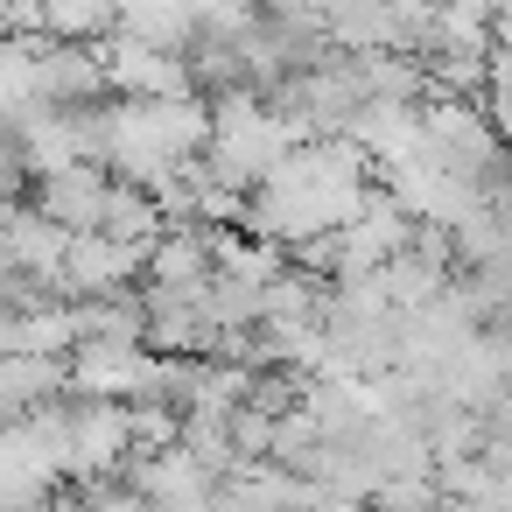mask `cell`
<instances>
[{"mask_svg": "<svg viewBox=\"0 0 512 512\" xmlns=\"http://www.w3.org/2000/svg\"><path fill=\"white\" fill-rule=\"evenodd\" d=\"M155 351L148 344H127V337H92L71 351V400H141L148 379H155Z\"/></svg>", "mask_w": 512, "mask_h": 512, "instance_id": "cell-1", "label": "cell"}, {"mask_svg": "<svg viewBox=\"0 0 512 512\" xmlns=\"http://www.w3.org/2000/svg\"><path fill=\"white\" fill-rule=\"evenodd\" d=\"M491 435H505V442H512V393L491 407Z\"/></svg>", "mask_w": 512, "mask_h": 512, "instance_id": "cell-10", "label": "cell"}, {"mask_svg": "<svg viewBox=\"0 0 512 512\" xmlns=\"http://www.w3.org/2000/svg\"><path fill=\"white\" fill-rule=\"evenodd\" d=\"M148 253H155V246H127V239H106V232L71 239V260H64V302H99V295L141 288V281H148Z\"/></svg>", "mask_w": 512, "mask_h": 512, "instance_id": "cell-3", "label": "cell"}, {"mask_svg": "<svg viewBox=\"0 0 512 512\" xmlns=\"http://www.w3.org/2000/svg\"><path fill=\"white\" fill-rule=\"evenodd\" d=\"M477 351H484V365H491V372H498V379L512 386V323L484 330V337H477Z\"/></svg>", "mask_w": 512, "mask_h": 512, "instance_id": "cell-9", "label": "cell"}, {"mask_svg": "<svg viewBox=\"0 0 512 512\" xmlns=\"http://www.w3.org/2000/svg\"><path fill=\"white\" fill-rule=\"evenodd\" d=\"M64 260H71V232L57 218H43L36 204H8V218H0V267H22V274H43L64 288Z\"/></svg>", "mask_w": 512, "mask_h": 512, "instance_id": "cell-5", "label": "cell"}, {"mask_svg": "<svg viewBox=\"0 0 512 512\" xmlns=\"http://www.w3.org/2000/svg\"><path fill=\"white\" fill-rule=\"evenodd\" d=\"M211 281H218V246H211V232H162L155 239V253H148V295H176V302H197V295H211Z\"/></svg>", "mask_w": 512, "mask_h": 512, "instance_id": "cell-6", "label": "cell"}, {"mask_svg": "<svg viewBox=\"0 0 512 512\" xmlns=\"http://www.w3.org/2000/svg\"><path fill=\"white\" fill-rule=\"evenodd\" d=\"M106 71H113V99H197L190 64L176 50H155V43H134V36L106 43Z\"/></svg>", "mask_w": 512, "mask_h": 512, "instance_id": "cell-4", "label": "cell"}, {"mask_svg": "<svg viewBox=\"0 0 512 512\" xmlns=\"http://www.w3.org/2000/svg\"><path fill=\"white\" fill-rule=\"evenodd\" d=\"M113 197H120V176H113V169H99V162H71V169L43 176L29 204H36L43 218H57L71 239H85V232H106Z\"/></svg>", "mask_w": 512, "mask_h": 512, "instance_id": "cell-2", "label": "cell"}, {"mask_svg": "<svg viewBox=\"0 0 512 512\" xmlns=\"http://www.w3.org/2000/svg\"><path fill=\"white\" fill-rule=\"evenodd\" d=\"M505 253H512V218H505Z\"/></svg>", "mask_w": 512, "mask_h": 512, "instance_id": "cell-11", "label": "cell"}, {"mask_svg": "<svg viewBox=\"0 0 512 512\" xmlns=\"http://www.w3.org/2000/svg\"><path fill=\"white\" fill-rule=\"evenodd\" d=\"M57 400H71V358H0V407H8V421H29Z\"/></svg>", "mask_w": 512, "mask_h": 512, "instance_id": "cell-8", "label": "cell"}, {"mask_svg": "<svg viewBox=\"0 0 512 512\" xmlns=\"http://www.w3.org/2000/svg\"><path fill=\"white\" fill-rule=\"evenodd\" d=\"M85 344L78 302L36 309V316H0V358H71Z\"/></svg>", "mask_w": 512, "mask_h": 512, "instance_id": "cell-7", "label": "cell"}]
</instances>
